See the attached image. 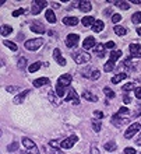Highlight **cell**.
Wrapping results in <instances>:
<instances>
[{
    "mask_svg": "<svg viewBox=\"0 0 141 154\" xmlns=\"http://www.w3.org/2000/svg\"><path fill=\"white\" fill-rule=\"evenodd\" d=\"M73 59L76 62L77 65H84V63H88L91 60V56H89V53L84 52V49L82 51H78V52H74L71 53Z\"/></svg>",
    "mask_w": 141,
    "mask_h": 154,
    "instance_id": "1",
    "label": "cell"
},
{
    "mask_svg": "<svg viewBox=\"0 0 141 154\" xmlns=\"http://www.w3.org/2000/svg\"><path fill=\"white\" fill-rule=\"evenodd\" d=\"M42 45H44L42 38H34V39H28L24 42L25 49H28V51H38Z\"/></svg>",
    "mask_w": 141,
    "mask_h": 154,
    "instance_id": "2",
    "label": "cell"
},
{
    "mask_svg": "<svg viewBox=\"0 0 141 154\" xmlns=\"http://www.w3.org/2000/svg\"><path fill=\"white\" fill-rule=\"evenodd\" d=\"M46 6H48V2H45V0H34L31 13H32L34 16H38V14L42 11V8L46 7Z\"/></svg>",
    "mask_w": 141,
    "mask_h": 154,
    "instance_id": "3",
    "label": "cell"
},
{
    "mask_svg": "<svg viewBox=\"0 0 141 154\" xmlns=\"http://www.w3.org/2000/svg\"><path fill=\"white\" fill-rule=\"evenodd\" d=\"M140 129H141V125L138 123V122H134V123H131V125L129 126V129L124 132V137L126 139H131Z\"/></svg>",
    "mask_w": 141,
    "mask_h": 154,
    "instance_id": "4",
    "label": "cell"
},
{
    "mask_svg": "<svg viewBox=\"0 0 141 154\" xmlns=\"http://www.w3.org/2000/svg\"><path fill=\"white\" fill-rule=\"evenodd\" d=\"M78 41H80V37L77 35V34H69L67 38H66V46L67 48H76L77 44H78Z\"/></svg>",
    "mask_w": 141,
    "mask_h": 154,
    "instance_id": "5",
    "label": "cell"
},
{
    "mask_svg": "<svg viewBox=\"0 0 141 154\" xmlns=\"http://www.w3.org/2000/svg\"><path fill=\"white\" fill-rule=\"evenodd\" d=\"M77 142H78V137H77L76 134H73V136L64 139V140L62 142V149H66V150H67V149H71Z\"/></svg>",
    "mask_w": 141,
    "mask_h": 154,
    "instance_id": "6",
    "label": "cell"
},
{
    "mask_svg": "<svg viewBox=\"0 0 141 154\" xmlns=\"http://www.w3.org/2000/svg\"><path fill=\"white\" fill-rule=\"evenodd\" d=\"M129 51H130L131 57H136V59L141 57V46H140V44H130Z\"/></svg>",
    "mask_w": 141,
    "mask_h": 154,
    "instance_id": "7",
    "label": "cell"
},
{
    "mask_svg": "<svg viewBox=\"0 0 141 154\" xmlns=\"http://www.w3.org/2000/svg\"><path fill=\"white\" fill-rule=\"evenodd\" d=\"M71 80H73L71 74H69V73L62 74V76L59 77V80H57V84L63 85V87H69V85H70V83H71Z\"/></svg>",
    "mask_w": 141,
    "mask_h": 154,
    "instance_id": "8",
    "label": "cell"
},
{
    "mask_svg": "<svg viewBox=\"0 0 141 154\" xmlns=\"http://www.w3.org/2000/svg\"><path fill=\"white\" fill-rule=\"evenodd\" d=\"M53 59L57 62V65H60V66L67 65V63H66V59L62 56V52H60V49L59 48H56L55 51H53Z\"/></svg>",
    "mask_w": 141,
    "mask_h": 154,
    "instance_id": "9",
    "label": "cell"
},
{
    "mask_svg": "<svg viewBox=\"0 0 141 154\" xmlns=\"http://www.w3.org/2000/svg\"><path fill=\"white\" fill-rule=\"evenodd\" d=\"M82 76L88 77V79H91V80H98L99 76H101V72H99L98 69H89V70H87L85 73H82Z\"/></svg>",
    "mask_w": 141,
    "mask_h": 154,
    "instance_id": "10",
    "label": "cell"
},
{
    "mask_svg": "<svg viewBox=\"0 0 141 154\" xmlns=\"http://www.w3.org/2000/svg\"><path fill=\"white\" fill-rule=\"evenodd\" d=\"M78 8H80L82 13H88L92 10V4L89 0H81L80 3H78Z\"/></svg>",
    "mask_w": 141,
    "mask_h": 154,
    "instance_id": "11",
    "label": "cell"
},
{
    "mask_svg": "<svg viewBox=\"0 0 141 154\" xmlns=\"http://www.w3.org/2000/svg\"><path fill=\"white\" fill-rule=\"evenodd\" d=\"M66 101H73L74 105H78V104H80V100L77 97L76 90H71V88L69 90V94H67V97H66Z\"/></svg>",
    "mask_w": 141,
    "mask_h": 154,
    "instance_id": "12",
    "label": "cell"
},
{
    "mask_svg": "<svg viewBox=\"0 0 141 154\" xmlns=\"http://www.w3.org/2000/svg\"><path fill=\"white\" fill-rule=\"evenodd\" d=\"M95 46H97V44H95V38H94V37H87V38H85L84 44H82V49L88 51V49L95 48Z\"/></svg>",
    "mask_w": 141,
    "mask_h": 154,
    "instance_id": "13",
    "label": "cell"
},
{
    "mask_svg": "<svg viewBox=\"0 0 141 154\" xmlns=\"http://www.w3.org/2000/svg\"><path fill=\"white\" fill-rule=\"evenodd\" d=\"M32 84L35 85V87H44V85L50 84V80H49L48 77H39V79H36V80L32 81Z\"/></svg>",
    "mask_w": 141,
    "mask_h": 154,
    "instance_id": "14",
    "label": "cell"
},
{
    "mask_svg": "<svg viewBox=\"0 0 141 154\" xmlns=\"http://www.w3.org/2000/svg\"><path fill=\"white\" fill-rule=\"evenodd\" d=\"M28 94H29V91H28V90H24V91H22V93L17 94L16 97H14V100H13V102H14V104H21V102L24 101V98L27 97V95H28Z\"/></svg>",
    "mask_w": 141,
    "mask_h": 154,
    "instance_id": "15",
    "label": "cell"
},
{
    "mask_svg": "<svg viewBox=\"0 0 141 154\" xmlns=\"http://www.w3.org/2000/svg\"><path fill=\"white\" fill-rule=\"evenodd\" d=\"M63 23H64L66 25L74 27V25L78 24V18H77V17H64V18H63Z\"/></svg>",
    "mask_w": 141,
    "mask_h": 154,
    "instance_id": "16",
    "label": "cell"
},
{
    "mask_svg": "<svg viewBox=\"0 0 141 154\" xmlns=\"http://www.w3.org/2000/svg\"><path fill=\"white\" fill-rule=\"evenodd\" d=\"M95 18L94 17H91V16H87V17H84L82 20H81V23H82V25L84 27H92L94 24H95Z\"/></svg>",
    "mask_w": 141,
    "mask_h": 154,
    "instance_id": "17",
    "label": "cell"
},
{
    "mask_svg": "<svg viewBox=\"0 0 141 154\" xmlns=\"http://www.w3.org/2000/svg\"><path fill=\"white\" fill-rule=\"evenodd\" d=\"M45 17H46V20H48L50 24H55V23H56V16H55L53 10H50V8H48V10H46Z\"/></svg>",
    "mask_w": 141,
    "mask_h": 154,
    "instance_id": "18",
    "label": "cell"
},
{
    "mask_svg": "<svg viewBox=\"0 0 141 154\" xmlns=\"http://www.w3.org/2000/svg\"><path fill=\"white\" fill-rule=\"evenodd\" d=\"M105 45L104 44H97V46L94 48V51H95V53H97L99 57H104V55H105Z\"/></svg>",
    "mask_w": 141,
    "mask_h": 154,
    "instance_id": "19",
    "label": "cell"
},
{
    "mask_svg": "<svg viewBox=\"0 0 141 154\" xmlns=\"http://www.w3.org/2000/svg\"><path fill=\"white\" fill-rule=\"evenodd\" d=\"M22 144H24L28 150H34V149H36V144L28 137H22Z\"/></svg>",
    "mask_w": 141,
    "mask_h": 154,
    "instance_id": "20",
    "label": "cell"
},
{
    "mask_svg": "<svg viewBox=\"0 0 141 154\" xmlns=\"http://www.w3.org/2000/svg\"><path fill=\"white\" fill-rule=\"evenodd\" d=\"M104 27H105L104 21H102V20H97V21H95V24L92 25V31H94V32H101L102 29H104Z\"/></svg>",
    "mask_w": 141,
    "mask_h": 154,
    "instance_id": "21",
    "label": "cell"
},
{
    "mask_svg": "<svg viewBox=\"0 0 141 154\" xmlns=\"http://www.w3.org/2000/svg\"><path fill=\"white\" fill-rule=\"evenodd\" d=\"M31 29L36 34H44L45 32V27L42 24H38V23H34V24L31 25Z\"/></svg>",
    "mask_w": 141,
    "mask_h": 154,
    "instance_id": "22",
    "label": "cell"
},
{
    "mask_svg": "<svg viewBox=\"0 0 141 154\" xmlns=\"http://www.w3.org/2000/svg\"><path fill=\"white\" fill-rule=\"evenodd\" d=\"M82 97H84V100H87V101L89 102H97L98 101V98L94 95V94H91L89 91H84L82 93Z\"/></svg>",
    "mask_w": 141,
    "mask_h": 154,
    "instance_id": "23",
    "label": "cell"
},
{
    "mask_svg": "<svg viewBox=\"0 0 141 154\" xmlns=\"http://www.w3.org/2000/svg\"><path fill=\"white\" fill-rule=\"evenodd\" d=\"M124 79H127V74H126V73H120V74H116V76H113L110 81H112L113 84H117V83H120V81L124 80Z\"/></svg>",
    "mask_w": 141,
    "mask_h": 154,
    "instance_id": "24",
    "label": "cell"
},
{
    "mask_svg": "<svg viewBox=\"0 0 141 154\" xmlns=\"http://www.w3.org/2000/svg\"><path fill=\"white\" fill-rule=\"evenodd\" d=\"M113 31H115V34H116V35H120V37H123V35H126V34H127V29H126L124 27H122V25H115Z\"/></svg>",
    "mask_w": 141,
    "mask_h": 154,
    "instance_id": "25",
    "label": "cell"
},
{
    "mask_svg": "<svg viewBox=\"0 0 141 154\" xmlns=\"http://www.w3.org/2000/svg\"><path fill=\"white\" fill-rule=\"evenodd\" d=\"M101 128H102V122H101V119H94L92 121V129H94V132H101Z\"/></svg>",
    "mask_w": 141,
    "mask_h": 154,
    "instance_id": "26",
    "label": "cell"
},
{
    "mask_svg": "<svg viewBox=\"0 0 141 154\" xmlns=\"http://www.w3.org/2000/svg\"><path fill=\"white\" fill-rule=\"evenodd\" d=\"M13 32V27L11 25H2V35L3 37H7Z\"/></svg>",
    "mask_w": 141,
    "mask_h": 154,
    "instance_id": "27",
    "label": "cell"
},
{
    "mask_svg": "<svg viewBox=\"0 0 141 154\" xmlns=\"http://www.w3.org/2000/svg\"><path fill=\"white\" fill-rule=\"evenodd\" d=\"M115 4L122 10H129L130 8V4L127 2H123V0H117V2H115Z\"/></svg>",
    "mask_w": 141,
    "mask_h": 154,
    "instance_id": "28",
    "label": "cell"
},
{
    "mask_svg": "<svg viewBox=\"0 0 141 154\" xmlns=\"http://www.w3.org/2000/svg\"><path fill=\"white\" fill-rule=\"evenodd\" d=\"M104 147H105L106 151H115V150L117 149V144H116L115 142H106Z\"/></svg>",
    "mask_w": 141,
    "mask_h": 154,
    "instance_id": "29",
    "label": "cell"
},
{
    "mask_svg": "<svg viewBox=\"0 0 141 154\" xmlns=\"http://www.w3.org/2000/svg\"><path fill=\"white\" fill-rule=\"evenodd\" d=\"M120 56H122V51H112V52H110V57H109V60L116 62Z\"/></svg>",
    "mask_w": 141,
    "mask_h": 154,
    "instance_id": "30",
    "label": "cell"
},
{
    "mask_svg": "<svg viewBox=\"0 0 141 154\" xmlns=\"http://www.w3.org/2000/svg\"><path fill=\"white\" fill-rule=\"evenodd\" d=\"M131 21H133L134 24H140L141 23V11L134 13L133 16H131Z\"/></svg>",
    "mask_w": 141,
    "mask_h": 154,
    "instance_id": "31",
    "label": "cell"
},
{
    "mask_svg": "<svg viewBox=\"0 0 141 154\" xmlns=\"http://www.w3.org/2000/svg\"><path fill=\"white\" fill-rule=\"evenodd\" d=\"M3 45L4 46H7L8 49L14 51V52L17 51V44H14V42H11V41H3Z\"/></svg>",
    "mask_w": 141,
    "mask_h": 154,
    "instance_id": "32",
    "label": "cell"
},
{
    "mask_svg": "<svg viewBox=\"0 0 141 154\" xmlns=\"http://www.w3.org/2000/svg\"><path fill=\"white\" fill-rule=\"evenodd\" d=\"M137 88V87H136V84H134V83H126L124 85H123V91H124V93H127V91H131V90H136Z\"/></svg>",
    "mask_w": 141,
    "mask_h": 154,
    "instance_id": "33",
    "label": "cell"
},
{
    "mask_svg": "<svg viewBox=\"0 0 141 154\" xmlns=\"http://www.w3.org/2000/svg\"><path fill=\"white\" fill-rule=\"evenodd\" d=\"M49 146L55 149V150H60L62 149V142H57V140H50L49 142Z\"/></svg>",
    "mask_w": 141,
    "mask_h": 154,
    "instance_id": "34",
    "label": "cell"
},
{
    "mask_svg": "<svg viewBox=\"0 0 141 154\" xmlns=\"http://www.w3.org/2000/svg\"><path fill=\"white\" fill-rule=\"evenodd\" d=\"M113 69H115V62H112V60H108L105 63V66H104V70H105V72H112Z\"/></svg>",
    "mask_w": 141,
    "mask_h": 154,
    "instance_id": "35",
    "label": "cell"
},
{
    "mask_svg": "<svg viewBox=\"0 0 141 154\" xmlns=\"http://www.w3.org/2000/svg\"><path fill=\"white\" fill-rule=\"evenodd\" d=\"M64 90H66V87H63V85H60V84H57L56 85V94H57V97H64Z\"/></svg>",
    "mask_w": 141,
    "mask_h": 154,
    "instance_id": "36",
    "label": "cell"
},
{
    "mask_svg": "<svg viewBox=\"0 0 141 154\" xmlns=\"http://www.w3.org/2000/svg\"><path fill=\"white\" fill-rule=\"evenodd\" d=\"M39 67H40V63L39 62H35V63H32V65L28 67V72L29 73H35L36 70H39Z\"/></svg>",
    "mask_w": 141,
    "mask_h": 154,
    "instance_id": "37",
    "label": "cell"
},
{
    "mask_svg": "<svg viewBox=\"0 0 141 154\" xmlns=\"http://www.w3.org/2000/svg\"><path fill=\"white\" fill-rule=\"evenodd\" d=\"M104 93H105V95L108 98H115V97H116L115 91H112V90L109 88V87H105V88H104Z\"/></svg>",
    "mask_w": 141,
    "mask_h": 154,
    "instance_id": "38",
    "label": "cell"
},
{
    "mask_svg": "<svg viewBox=\"0 0 141 154\" xmlns=\"http://www.w3.org/2000/svg\"><path fill=\"white\" fill-rule=\"evenodd\" d=\"M18 146H20L18 142H13L11 144H8L7 146V151H17L18 150Z\"/></svg>",
    "mask_w": 141,
    "mask_h": 154,
    "instance_id": "39",
    "label": "cell"
},
{
    "mask_svg": "<svg viewBox=\"0 0 141 154\" xmlns=\"http://www.w3.org/2000/svg\"><path fill=\"white\" fill-rule=\"evenodd\" d=\"M27 67V59L25 57H20V60H18V69L24 70Z\"/></svg>",
    "mask_w": 141,
    "mask_h": 154,
    "instance_id": "40",
    "label": "cell"
},
{
    "mask_svg": "<svg viewBox=\"0 0 141 154\" xmlns=\"http://www.w3.org/2000/svg\"><path fill=\"white\" fill-rule=\"evenodd\" d=\"M119 119H122V118L120 116H119V115H113V116H112V123H113V125H117V126H119V125H122V121H119Z\"/></svg>",
    "mask_w": 141,
    "mask_h": 154,
    "instance_id": "41",
    "label": "cell"
},
{
    "mask_svg": "<svg viewBox=\"0 0 141 154\" xmlns=\"http://www.w3.org/2000/svg\"><path fill=\"white\" fill-rule=\"evenodd\" d=\"M130 114V111H129V108H126V106H123V108H120V109L117 111V115L119 116H122V115H129Z\"/></svg>",
    "mask_w": 141,
    "mask_h": 154,
    "instance_id": "42",
    "label": "cell"
},
{
    "mask_svg": "<svg viewBox=\"0 0 141 154\" xmlns=\"http://www.w3.org/2000/svg\"><path fill=\"white\" fill-rule=\"evenodd\" d=\"M24 13H27L25 8H18V10H16V11H13V16L18 17V16H21V14H24Z\"/></svg>",
    "mask_w": 141,
    "mask_h": 154,
    "instance_id": "43",
    "label": "cell"
},
{
    "mask_svg": "<svg viewBox=\"0 0 141 154\" xmlns=\"http://www.w3.org/2000/svg\"><path fill=\"white\" fill-rule=\"evenodd\" d=\"M123 154H137V153H136V150H134L133 147H127V149L123 150Z\"/></svg>",
    "mask_w": 141,
    "mask_h": 154,
    "instance_id": "44",
    "label": "cell"
},
{
    "mask_svg": "<svg viewBox=\"0 0 141 154\" xmlns=\"http://www.w3.org/2000/svg\"><path fill=\"white\" fill-rule=\"evenodd\" d=\"M120 20H122V16H120V14H113V16H112V21L115 23V24H117V23H119Z\"/></svg>",
    "mask_w": 141,
    "mask_h": 154,
    "instance_id": "45",
    "label": "cell"
},
{
    "mask_svg": "<svg viewBox=\"0 0 141 154\" xmlns=\"http://www.w3.org/2000/svg\"><path fill=\"white\" fill-rule=\"evenodd\" d=\"M134 94H136V97H137L138 100H141V87H137V88L134 90Z\"/></svg>",
    "mask_w": 141,
    "mask_h": 154,
    "instance_id": "46",
    "label": "cell"
},
{
    "mask_svg": "<svg viewBox=\"0 0 141 154\" xmlns=\"http://www.w3.org/2000/svg\"><path fill=\"white\" fill-rule=\"evenodd\" d=\"M94 115H95V118H97V119H104V114H102L101 111H95V112H94Z\"/></svg>",
    "mask_w": 141,
    "mask_h": 154,
    "instance_id": "47",
    "label": "cell"
},
{
    "mask_svg": "<svg viewBox=\"0 0 141 154\" xmlns=\"http://www.w3.org/2000/svg\"><path fill=\"white\" fill-rule=\"evenodd\" d=\"M91 154H99V150H98V147L97 146H91Z\"/></svg>",
    "mask_w": 141,
    "mask_h": 154,
    "instance_id": "48",
    "label": "cell"
},
{
    "mask_svg": "<svg viewBox=\"0 0 141 154\" xmlns=\"http://www.w3.org/2000/svg\"><path fill=\"white\" fill-rule=\"evenodd\" d=\"M105 46H106V48H109V49H112V48H115V42H112V41H109V42H106Z\"/></svg>",
    "mask_w": 141,
    "mask_h": 154,
    "instance_id": "49",
    "label": "cell"
},
{
    "mask_svg": "<svg viewBox=\"0 0 141 154\" xmlns=\"http://www.w3.org/2000/svg\"><path fill=\"white\" fill-rule=\"evenodd\" d=\"M130 101H131V98H130L129 95H124V97H123V102H124V104H130Z\"/></svg>",
    "mask_w": 141,
    "mask_h": 154,
    "instance_id": "50",
    "label": "cell"
},
{
    "mask_svg": "<svg viewBox=\"0 0 141 154\" xmlns=\"http://www.w3.org/2000/svg\"><path fill=\"white\" fill-rule=\"evenodd\" d=\"M7 91H10V93H14V91H16V90H18V88H16V87H7Z\"/></svg>",
    "mask_w": 141,
    "mask_h": 154,
    "instance_id": "51",
    "label": "cell"
},
{
    "mask_svg": "<svg viewBox=\"0 0 141 154\" xmlns=\"http://www.w3.org/2000/svg\"><path fill=\"white\" fill-rule=\"evenodd\" d=\"M131 3H134V4H140V3H141V0H131Z\"/></svg>",
    "mask_w": 141,
    "mask_h": 154,
    "instance_id": "52",
    "label": "cell"
},
{
    "mask_svg": "<svg viewBox=\"0 0 141 154\" xmlns=\"http://www.w3.org/2000/svg\"><path fill=\"white\" fill-rule=\"evenodd\" d=\"M136 143H137L138 146H141V136H140V137H138V139H137V142H136Z\"/></svg>",
    "mask_w": 141,
    "mask_h": 154,
    "instance_id": "53",
    "label": "cell"
},
{
    "mask_svg": "<svg viewBox=\"0 0 141 154\" xmlns=\"http://www.w3.org/2000/svg\"><path fill=\"white\" fill-rule=\"evenodd\" d=\"M52 154H63V153H60L59 150H53V153Z\"/></svg>",
    "mask_w": 141,
    "mask_h": 154,
    "instance_id": "54",
    "label": "cell"
},
{
    "mask_svg": "<svg viewBox=\"0 0 141 154\" xmlns=\"http://www.w3.org/2000/svg\"><path fill=\"white\" fill-rule=\"evenodd\" d=\"M137 34H138V35H141V27H138V28H137Z\"/></svg>",
    "mask_w": 141,
    "mask_h": 154,
    "instance_id": "55",
    "label": "cell"
},
{
    "mask_svg": "<svg viewBox=\"0 0 141 154\" xmlns=\"http://www.w3.org/2000/svg\"><path fill=\"white\" fill-rule=\"evenodd\" d=\"M137 115H141V111H140V112H138V114H137Z\"/></svg>",
    "mask_w": 141,
    "mask_h": 154,
    "instance_id": "56",
    "label": "cell"
}]
</instances>
